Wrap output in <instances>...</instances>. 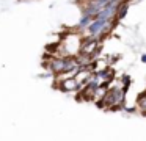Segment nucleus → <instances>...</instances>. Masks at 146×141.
<instances>
[{
	"label": "nucleus",
	"instance_id": "nucleus-1",
	"mask_svg": "<svg viewBox=\"0 0 146 141\" xmlns=\"http://www.w3.org/2000/svg\"><path fill=\"white\" fill-rule=\"evenodd\" d=\"M135 111H138L141 116H146V93H140L135 99Z\"/></svg>",
	"mask_w": 146,
	"mask_h": 141
},
{
	"label": "nucleus",
	"instance_id": "nucleus-2",
	"mask_svg": "<svg viewBox=\"0 0 146 141\" xmlns=\"http://www.w3.org/2000/svg\"><path fill=\"white\" fill-rule=\"evenodd\" d=\"M140 61L146 64V53H141V55H140Z\"/></svg>",
	"mask_w": 146,
	"mask_h": 141
}]
</instances>
